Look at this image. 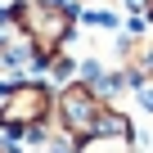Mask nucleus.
<instances>
[{
    "label": "nucleus",
    "mask_w": 153,
    "mask_h": 153,
    "mask_svg": "<svg viewBox=\"0 0 153 153\" xmlns=\"http://www.w3.org/2000/svg\"><path fill=\"white\" fill-rule=\"evenodd\" d=\"M9 18L32 36V45L41 50L45 63L72 41V27H76L72 0H14V5H9Z\"/></svg>",
    "instance_id": "nucleus-1"
},
{
    "label": "nucleus",
    "mask_w": 153,
    "mask_h": 153,
    "mask_svg": "<svg viewBox=\"0 0 153 153\" xmlns=\"http://www.w3.org/2000/svg\"><path fill=\"white\" fill-rule=\"evenodd\" d=\"M54 122V90L45 81H14L0 99V131L5 135H32Z\"/></svg>",
    "instance_id": "nucleus-2"
},
{
    "label": "nucleus",
    "mask_w": 153,
    "mask_h": 153,
    "mask_svg": "<svg viewBox=\"0 0 153 153\" xmlns=\"http://www.w3.org/2000/svg\"><path fill=\"white\" fill-rule=\"evenodd\" d=\"M104 108H108V104L90 90V81H81V76H68V81L54 90V122H59L72 140H95Z\"/></svg>",
    "instance_id": "nucleus-3"
},
{
    "label": "nucleus",
    "mask_w": 153,
    "mask_h": 153,
    "mask_svg": "<svg viewBox=\"0 0 153 153\" xmlns=\"http://www.w3.org/2000/svg\"><path fill=\"white\" fill-rule=\"evenodd\" d=\"M27 68H45V59L32 45V36L5 9V14H0V72H27Z\"/></svg>",
    "instance_id": "nucleus-4"
},
{
    "label": "nucleus",
    "mask_w": 153,
    "mask_h": 153,
    "mask_svg": "<svg viewBox=\"0 0 153 153\" xmlns=\"http://www.w3.org/2000/svg\"><path fill=\"white\" fill-rule=\"evenodd\" d=\"M27 140H36V149H41V153H81V140H72L63 126H59V131L41 126V131H32Z\"/></svg>",
    "instance_id": "nucleus-5"
},
{
    "label": "nucleus",
    "mask_w": 153,
    "mask_h": 153,
    "mask_svg": "<svg viewBox=\"0 0 153 153\" xmlns=\"http://www.w3.org/2000/svg\"><path fill=\"white\" fill-rule=\"evenodd\" d=\"M95 135H108V140H135V122L122 113V108H104V117H99V131Z\"/></svg>",
    "instance_id": "nucleus-6"
},
{
    "label": "nucleus",
    "mask_w": 153,
    "mask_h": 153,
    "mask_svg": "<svg viewBox=\"0 0 153 153\" xmlns=\"http://www.w3.org/2000/svg\"><path fill=\"white\" fill-rule=\"evenodd\" d=\"M81 153H135L131 140H108V135H95V140H81Z\"/></svg>",
    "instance_id": "nucleus-7"
},
{
    "label": "nucleus",
    "mask_w": 153,
    "mask_h": 153,
    "mask_svg": "<svg viewBox=\"0 0 153 153\" xmlns=\"http://www.w3.org/2000/svg\"><path fill=\"white\" fill-rule=\"evenodd\" d=\"M81 18H86L90 27H117V14H113V9H86Z\"/></svg>",
    "instance_id": "nucleus-8"
},
{
    "label": "nucleus",
    "mask_w": 153,
    "mask_h": 153,
    "mask_svg": "<svg viewBox=\"0 0 153 153\" xmlns=\"http://www.w3.org/2000/svg\"><path fill=\"white\" fill-rule=\"evenodd\" d=\"M144 23H153V0H144Z\"/></svg>",
    "instance_id": "nucleus-9"
},
{
    "label": "nucleus",
    "mask_w": 153,
    "mask_h": 153,
    "mask_svg": "<svg viewBox=\"0 0 153 153\" xmlns=\"http://www.w3.org/2000/svg\"><path fill=\"white\" fill-rule=\"evenodd\" d=\"M0 153H14V149H9V144H0Z\"/></svg>",
    "instance_id": "nucleus-10"
}]
</instances>
